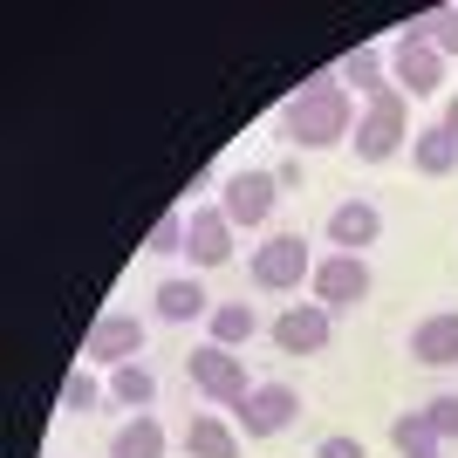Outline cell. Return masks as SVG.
Masks as SVG:
<instances>
[{
  "instance_id": "obj_23",
  "label": "cell",
  "mask_w": 458,
  "mask_h": 458,
  "mask_svg": "<svg viewBox=\"0 0 458 458\" xmlns=\"http://www.w3.org/2000/svg\"><path fill=\"white\" fill-rule=\"evenodd\" d=\"M110 403V383L96 377V369H69V383H62V411H76V418H89V411H103Z\"/></svg>"
},
{
  "instance_id": "obj_24",
  "label": "cell",
  "mask_w": 458,
  "mask_h": 458,
  "mask_svg": "<svg viewBox=\"0 0 458 458\" xmlns=\"http://www.w3.org/2000/svg\"><path fill=\"white\" fill-rule=\"evenodd\" d=\"M185 233H191V212H157V226H151V240H144V253H185Z\"/></svg>"
},
{
  "instance_id": "obj_13",
  "label": "cell",
  "mask_w": 458,
  "mask_h": 458,
  "mask_svg": "<svg viewBox=\"0 0 458 458\" xmlns=\"http://www.w3.org/2000/svg\"><path fill=\"white\" fill-rule=\"evenodd\" d=\"M185 253H191V267L212 274V267H226L233 260V219L219 206H191V233H185Z\"/></svg>"
},
{
  "instance_id": "obj_3",
  "label": "cell",
  "mask_w": 458,
  "mask_h": 458,
  "mask_svg": "<svg viewBox=\"0 0 458 458\" xmlns=\"http://www.w3.org/2000/svg\"><path fill=\"white\" fill-rule=\"evenodd\" d=\"M247 281L260 294H294L301 281H315V253H308L301 233H267L260 247L247 253Z\"/></svg>"
},
{
  "instance_id": "obj_12",
  "label": "cell",
  "mask_w": 458,
  "mask_h": 458,
  "mask_svg": "<svg viewBox=\"0 0 458 458\" xmlns=\"http://www.w3.org/2000/svg\"><path fill=\"white\" fill-rule=\"evenodd\" d=\"M322 240H328L335 253H369V247L383 240V212L369 206V199H343V206L328 212Z\"/></svg>"
},
{
  "instance_id": "obj_22",
  "label": "cell",
  "mask_w": 458,
  "mask_h": 458,
  "mask_svg": "<svg viewBox=\"0 0 458 458\" xmlns=\"http://www.w3.org/2000/svg\"><path fill=\"white\" fill-rule=\"evenodd\" d=\"M390 445H397V458L445 452V445H438V431H431V418H424V411H397V418H390Z\"/></svg>"
},
{
  "instance_id": "obj_14",
  "label": "cell",
  "mask_w": 458,
  "mask_h": 458,
  "mask_svg": "<svg viewBox=\"0 0 458 458\" xmlns=\"http://www.w3.org/2000/svg\"><path fill=\"white\" fill-rule=\"evenodd\" d=\"M411 356L424 369H452L458 363V308H438V315H424L411 328Z\"/></svg>"
},
{
  "instance_id": "obj_17",
  "label": "cell",
  "mask_w": 458,
  "mask_h": 458,
  "mask_svg": "<svg viewBox=\"0 0 458 458\" xmlns=\"http://www.w3.org/2000/svg\"><path fill=\"white\" fill-rule=\"evenodd\" d=\"M335 76H343V89H349V96H363V103H369V96L390 89V48H349Z\"/></svg>"
},
{
  "instance_id": "obj_25",
  "label": "cell",
  "mask_w": 458,
  "mask_h": 458,
  "mask_svg": "<svg viewBox=\"0 0 458 458\" xmlns=\"http://www.w3.org/2000/svg\"><path fill=\"white\" fill-rule=\"evenodd\" d=\"M424 418H431V431H438V445H452V438H458V397H452V390L424 403Z\"/></svg>"
},
{
  "instance_id": "obj_9",
  "label": "cell",
  "mask_w": 458,
  "mask_h": 458,
  "mask_svg": "<svg viewBox=\"0 0 458 458\" xmlns=\"http://www.w3.org/2000/svg\"><path fill=\"white\" fill-rule=\"evenodd\" d=\"M233 418H240V438H281L287 424L301 418V390L294 383H253V397Z\"/></svg>"
},
{
  "instance_id": "obj_10",
  "label": "cell",
  "mask_w": 458,
  "mask_h": 458,
  "mask_svg": "<svg viewBox=\"0 0 458 458\" xmlns=\"http://www.w3.org/2000/svg\"><path fill=\"white\" fill-rule=\"evenodd\" d=\"M390 89L438 96L445 89V55L431 48V41H418V35H397V41H390Z\"/></svg>"
},
{
  "instance_id": "obj_11",
  "label": "cell",
  "mask_w": 458,
  "mask_h": 458,
  "mask_svg": "<svg viewBox=\"0 0 458 458\" xmlns=\"http://www.w3.org/2000/svg\"><path fill=\"white\" fill-rule=\"evenodd\" d=\"M212 294H206V281L199 274H165V281L151 287V315L157 322H212Z\"/></svg>"
},
{
  "instance_id": "obj_26",
  "label": "cell",
  "mask_w": 458,
  "mask_h": 458,
  "mask_svg": "<svg viewBox=\"0 0 458 458\" xmlns=\"http://www.w3.org/2000/svg\"><path fill=\"white\" fill-rule=\"evenodd\" d=\"M315 458H369L363 438H349V431H328L322 445H315Z\"/></svg>"
},
{
  "instance_id": "obj_1",
  "label": "cell",
  "mask_w": 458,
  "mask_h": 458,
  "mask_svg": "<svg viewBox=\"0 0 458 458\" xmlns=\"http://www.w3.org/2000/svg\"><path fill=\"white\" fill-rule=\"evenodd\" d=\"M281 131H287V144H294V157H301V151H335V144L356 137V96H349L343 76L328 69V76L301 82V89L287 96Z\"/></svg>"
},
{
  "instance_id": "obj_16",
  "label": "cell",
  "mask_w": 458,
  "mask_h": 458,
  "mask_svg": "<svg viewBox=\"0 0 458 458\" xmlns=\"http://www.w3.org/2000/svg\"><path fill=\"white\" fill-rule=\"evenodd\" d=\"M185 458H240V424H226L219 411H199L185 424Z\"/></svg>"
},
{
  "instance_id": "obj_28",
  "label": "cell",
  "mask_w": 458,
  "mask_h": 458,
  "mask_svg": "<svg viewBox=\"0 0 458 458\" xmlns=\"http://www.w3.org/2000/svg\"><path fill=\"white\" fill-rule=\"evenodd\" d=\"M438 123H445V131H452V137H458V89H452V96H445V116H438Z\"/></svg>"
},
{
  "instance_id": "obj_4",
  "label": "cell",
  "mask_w": 458,
  "mask_h": 458,
  "mask_svg": "<svg viewBox=\"0 0 458 458\" xmlns=\"http://www.w3.org/2000/svg\"><path fill=\"white\" fill-rule=\"evenodd\" d=\"M185 377H191V390L206 403H219V411H240V403L253 397V377H247V356H233V349H219V343H199L185 356Z\"/></svg>"
},
{
  "instance_id": "obj_7",
  "label": "cell",
  "mask_w": 458,
  "mask_h": 458,
  "mask_svg": "<svg viewBox=\"0 0 458 458\" xmlns=\"http://www.w3.org/2000/svg\"><path fill=\"white\" fill-rule=\"evenodd\" d=\"M274 199H281V178L260 172V165H247V172H233L219 185V212L233 219V233H260L274 219Z\"/></svg>"
},
{
  "instance_id": "obj_6",
  "label": "cell",
  "mask_w": 458,
  "mask_h": 458,
  "mask_svg": "<svg viewBox=\"0 0 458 458\" xmlns=\"http://www.w3.org/2000/svg\"><path fill=\"white\" fill-rule=\"evenodd\" d=\"M144 343H151V322H144V315H96V328L82 335V363L89 369L144 363Z\"/></svg>"
},
{
  "instance_id": "obj_21",
  "label": "cell",
  "mask_w": 458,
  "mask_h": 458,
  "mask_svg": "<svg viewBox=\"0 0 458 458\" xmlns=\"http://www.w3.org/2000/svg\"><path fill=\"white\" fill-rule=\"evenodd\" d=\"M397 35H418V41H431L445 62H458V7H431V14H411Z\"/></svg>"
},
{
  "instance_id": "obj_29",
  "label": "cell",
  "mask_w": 458,
  "mask_h": 458,
  "mask_svg": "<svg viewBox=\"0 0 458 458\" xmlns=\"http://www.w3.org/2000/svg\"><path fill=\"white\" fill-rule=\"evenodd\" d=\"M418 458H445V452H418Z\"/></svg>"
},
{
  "instance_id": "obj_15",
  "label": "cell",
  "mask_w": 458,
  "mask_h": 458,
  "mask_svg": "<svg viewBox=\"0 0 458 458\" xmlns=\"http://www.w3.org/2000/svg\"><path fill=\"white\" fill-rule=\"evenodd\" d=\"M411 172L418 178H452L458 172V137L445 131V123H418V137H411Z\"/></svg>"
},
{
  "instance_id": "obj_18",
  "label": "cell",
  "mask_w": 458,
  "mask_h": 458,
  "mask_svg": "<svg viewBox=\"0 0 458 458\" xmlns=\"http://www.w3.org/2000/svg\"><path fill=\"white\" fill-rule=\"evenodd\" d=\"M253 335H260V315H253V301H219V308H212L206 343H219V349H233V356H240Z\"/></svg>"
},
{
  "instance_id": "obj_19",
  "label": "cell",
  "mask_w": 458,
  "mask_h": 458,
  "mask_svg": "<svg viewBox=\"0 0 458 458\" xmlns=\"http://www.w3.org/2000/svg\"><path fill=\"white\" fill-rule=\"evenodd\" d=\"M165 445L172 438H165V424H157L151 411H144V418H123L110 431V458H165Z\"/></svg>"
},
{
  "instance_id": "obj_8",
  "label": "cell",
  "mask_w": 458,
  "mask_h": 458,
  "mask_svg": "<svg viewBox=\"0 0 458 458\" xmlns=\"http://www.w3.org/2000/svg\"><path fill=\"white\" fill-rule=\"evenodd\" d=\"M267 335H274L281 356H322L328 335H335V315H328L322 301H287L281 315L267 322Z\"/></svg>"
},
{
  "instance_id": "obj_2",
  "label": "cell",
  "mask_w": 458,
  "mask_h": 458,
  "mask_svg": "<svg viewBox=\"0 0 458 458\" xmlns=\"http://www.w3.org/2000/svg\"><path fill=\"white\" fill-rule=\"evenodd\" d=\"M411 137H418V131H411V96H403V89H383V96H369V103H363L349 144H356L363 165H390L397 151H411Z\"/></svg>"
},
{
  "instance_id": "obj_27",
  "label": "cell",
  "mask_w": 458,
  "mask_h": 458,
  "mask_svg": "<svg viewBox=\"0 0 458 458\" xmlns=\"http://www.w3.org/2000/svg\"><path fill=\"white\" fill-rule=\"evenodd\" d=\"M274 178H281V191L301 185V157H287V165H274Z\"/></svg>"
},
{
  "instance_id": "obj_5",
  "label": "cell",
  "mask_w": 458,
  "mask_h": 458,
  "mask_svg": "<svg viewBox=\"0 0 458 458\" xmlns=\"http://www.w3.org/2000/svg\"><path fill=\"white\" fill-rule=\"evenodd\" d=\"M369 287H377V274H369L363 253H322L315 260V281H308V294L328 308V315H349V308L369 301Z\"/></svg>"
},
{
  "instance_id": "obj_20",
  "label": "cell",
  "mask_w": 458,
  "mask_h": 458,
  "mask_svg": "<svg viewBox=\"0 0 458 458\" xmlns=\"http://www.w3.org/2000/svg\"><path fill=\"white\" fill-rule=\"evenodd\" d=\"M110 403L116 411H131V418H144L157 403V377L144 363H123V369H110Z\"/></svg>"
}]
</instances>
